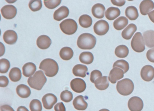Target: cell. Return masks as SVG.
<instances>
[{"label":"cell","instance_id":"d590c367","mask_svg":"<svg viewBox=\"0 0 154 111\" xmlns=\"http://www.w3.org/2000/svg\"><path fill=\"white\" fill-rule=\"evenodd\" d=\"M29 7L32 11L35 12L38 11L42 8V1L40 0L30 1L29 4Z\"/></svg>","mask_w":154,"mask_h":111},{"label":"cell","instance_id":"44dd1931","mask_svg":"<svg viewBox=\"0 0 154 111\" xmlns=\"http://www.w3.org/2000/svg\"><path fill=\"white\" fill-rule=\"evenodd\" d=\"M143 38L145 45L149 48L154 47V31L148 30L143 33Z\"/></svg>","mask_w":154,"mask_h":111},{"label":"cell","instance_id":"b9f144b4","mask_svg":"<svg viewBox=\"0 0 154 111\" xmlns=\"http://www.w3.org/2000/svg\"><path fill=\"white\" fill-rule=\"evenodd\" d=\"M146 57L148 60L150 62L154 63V48H152L147 51Z\"/></svg>","mask_w":154,"mask_h":111},{"label":"cell","instance_id":"cb8c5ba5","mask_svg":"<svg viewBox=\"0 0 154 111\" xmlns=\"http://www.w3.org/2000/svg\"><path fill=\"white\" fill-rule=\"evenodd\" d=\"M16 91L19 96L22 98H27L31 95L30 88L24 84H20L18 86Z\"/></svg>","mask_w":154,"mask_h":111},{"label":"cell","instance_id":"f546056e","mask_svg":"<svg viewBox=\"0 0 154 111\" xmlns=\"http://www.w3.org/2000/svg\"><path fill=\"white\" fill-rule=\"evenodd\" d=\"M61 59L64 60H69L73 56L74 52L72 48L64 47L62 48L59 53Z\"/></svg>","mask_w":154,"mask_h":111},{"label":"cell","instance_id":"484cf974","mask_svg":"<svg viewBox=\"0 0 154 111\" xmlns=\"http://www.w3.org/2000/svg\"><path fill=\"white\" fill-rule=\"evenodd\" d=\"M121 11L119 9L114 7L109 8L105 12V17L109 20H113L116 19L120 15Z\"/></svg>","mask_w":154,"mask_h":111},{"label":"cell","instance_id":"30bf717a","mask_svg":"<svg viewBox=\"0 0 154 111\" xmlns=\"http://www.w3.org/2000/svg\"><path fill=\"white\" fill-rule=\"evenodd\" d=\"M42 100L44 107L45 109L50 110L57 102V98L54 94L48 93L43 96Z\"/></svg>","mask_w":154,"mask_h":111},{"label":"cell","instance_id":"277c9868","mask_svg":"<svg viewBox=\"0 0 154 111\" xmlns=\"http://www.w3.org/2000/svg\"><path fill=\"white\" fill-rule=\"evenodd\" d=\"M116 88L117 91L120 95L123 96L129 95L134 90V83L129 79H124L118 81Z\"/></svg>","mask_w":154,"mask_h":111},{"label":"cell","instance_id":"5b68a950","mask_svg":"<svg viewBox=\"0 0 154 111\" xmlns=\"http://www.w3.org/2000/svg\"><path fill=\"white\" fill-rule=\"evenodd\" d=\"M60 28L64 34L71 35L76 32L78 25L77 23L74 19H68L60 23Z\"/></svg>","mask_w":154,"mask_h":111},{"label":"cell","instance_id":"c3c4849f","mask_svg":"<svg viewBox=\"0 0 154 111\" xmlns=\"http://www.w3.org/2000/svg\"><path fill=\"white\" fill-rule=\"evenodd\" d=\"M99 111H110L109 110H108V109H101V110H100Z\"/></svg>","mask_w":154,"mask_h":111},{"label":"cell","instance_id":"52a82bcc","mask_svg":"<svg viewBox=\"0 0 154 111\" xmlns=\"http://www.w3.org/2000/svg\"><path fill=\"white\" fill-rule=\"evenodd\" d=\"M109 29V23L104 20L97 21L94 26V30L95 34L99 36L106 34Z\"/></svg>","mask_w":154,"mask_h":111},{"label":"cell","instance_id":"f35d334b","mask_svg":"<svg viewBox=\"0 0 154 111\" xmlns=\"http://www.w3.org/2000/svg\"><path fill=\"white\" fill-rule=\"evenodd\" d=\"M61 0H47L44 1L45 6L49 9H54L61 4Z\"/></svg>","mask_w":154,"mask_h":111},{"label":"cell","instance_id":"83f0119b","mask_svg":"<svg viewBox=\"0 0 154 111\" xmlns=\"http://www.w3.org/2000/svg\"><path fill=\"white\" fill-rule=\"evenodd\" d=\"M94 57L91 52H83L80 54L79 60L82 63L85 64H90L92 63Z\"/></svg>","mask_w":154,"mask_h":111},{"label":"cell","instance_id":"ab89813d","mask_svg":"<svg viewBox=\"0 0 154 111\" xmlns=\"http://www.w3.org/2000/svg\"><path fill=\"white\" fill-rule=\"evenodd\" d=\"M102 77V73L98 70H94L91 73L90 80L92 83H94L95 80L99 77Z\"/></svg>","mask_w":154,"mask_h":111},{"label":"cell","instance_id":"ffe728a7","mask_svg":"<svg viewBox=\"0 0 154 111\" xmlns=\"http://www.w3.org/2000/svg\"><path fill=\"white\" fill-rule=\"evenodd\" d=\"M137 30V27L133 24L129 25L122 33V36L125 40H130Z\"/></svg>","mask_w":154,"mask_h":111},{"label":"cell","instance_id":"d6a6232c","mask_svg":"<svg viewBox=\"0 0 154 111\" xmlns=\"http://www.w3.org/2000/svg\"><path fill=\"white\" fill-rule=\"evenodd\" d=\"M79 24L82 27L88 28L92 25V19L89 15H83L79 19Z\"/></svg>","mask_w":154,"mask_h":111},{"label":"cell","instance_id":"f1b7e54d","mask_svg":"<svg viewBox=\"0 0 154 111\" xmlns=\"http://www.w3.org/2000/svg\"><path fill=\"white\" fill-rule=\"evenodd\" d=\"M125 15L131 20H136L139 16L137 9L134 6L128 7L125 10Z\"/></svg>","mask_w":154,"mask_h":111},{"label":"cell","instance_id":"4316f807","mask_svg":"<svg viewBox=\"0 0 154 111\" xmlns=\"http://www.w3.org/2000/svg\"><path fill=\"white\" fill-rule=\"evenodd\" d=\"M128 24V20L127 18L121 16L113 22V27L116 30H121L125 28Z\"/></svg>","mask_w":154,"mask_h":111},{"label":"cell","instance_id":"5bb4252c","mask_svg":"<svg viewBox=\"0 0 154 111\" xmlns=\"http://www.w3.org/2000/svg\"><path fill=\"white\" fill-rule=\"evenodd\" d=\"M139 7L141 15L146 16L150 13L152 10L154 9V2L150 0L143 1L140 3Z\"/></svg>","mask_w":154,"mask_h":111},{"label":"cell","instance_id":"836d02e7","mask_svg":"<svg viewBox=\"0 0 154 111\" xmlns=\"http://www.w3.org/2000/svg\"><path fill=\"white\" fill-rule=\"evenodd\" d=\"M112 67H113V68H120L123 71L124 73L128 72V71L129 69V65L128 63L123 60H118L116 61L113 63Z\"/></svg>","mask_w":154,"mask_h":111},{"label":"cell","instance_id":"ba28073f","mask_svg":"<svg viewBox=\"0 0 154 111\" xmlns=\"http://www.w3.org/2000/svg\"><path fill=\"white\" fill-rule=\"evenodd\" d=\"M144 106L142 99L137 96L131 98L128 102V107L131 111H141Z\"/></svg>","mask_w":154,"mask_h":111},{"label":"cell","instance_id":"7402d4cb","mask_svg":"<svg viewBox=\"0 0 154 111\" xmlns=\"http://www.w3.org/2000/svg\"><path fill=\"white\" fill-rule=\"evenodd\" d=\"M23 74L26 77H30L34 75L36 71L35 64L33 63H27L24 64L22 68Z\"/></svg>","mask_w":154,"mask_h":111},{"label":"cell","instance_id":"6da1fadb","mask_svg":"<svg viewBox=\"0 0 154 111\" xmlns=\"http://www.w3.org/2000/svg\"><path fill=\"white\" fill-rule=\"evenodd\" d=\"M39 69L45 72L47 77H54L58 73L59 67L57 63L51 59H46L43 60L39 65Z\"/></svg>","mask_w":154,"mask_h":111},{"label":"cell","instance_id":"7a4b0ae2","mask_svg":"<svg viewBox=\"0 0 154 111\" xmlns=\"http://www.w3.org/2000/svg\"><path fill=\"white\" fill-rule=\"evenodd\" d=\"M96 43V37L89 33L82 34L77 39L78 47L83 50H91L94 48Z\"/></svg>","mask_w":154,"mask_h":111},{"label":"cell","instance_id":"9c48e42d","mask_svg":"<svg viewBox=\"0 0 154 111\" xmlns=\"http://www.w3.org/2000/svg\"><path fill=\"white\" fill-rule=\"evenodd\" d=\"M70 85L72 89L76 93H82L86 89V84L85 81L79 78L73 79L71 81Z\"/></svg>","mask_w":154,"mask_h":111},{"label":"cell","instance_id":"8d00e7d4","mask_svg":"<svg viewBox=\"0 0 154 111\" xmlns=\"http://www.w3.org/2000/svg\"><path fill=\"white\" fill-rule=\"evenodd\" d=\"M29 108L31 111H42V104L38 99H33L30 102Z\"/></svg>","mask_w":154,"mask_h":111},{"label":"cell","instance_id":"60d3db41","mask_svg":"<svg viewBox=\"0 0 154 111\" xmlns=\"http://www.w3.org/2000/svg\"><path fill=\"white\" fill-rule=\"evenodd\" d=\"M9 80L6 76H1L0 77V86L6 87L8 85Z\"/></svg>","mask_w":154,"mask_h":111},{"label":"cell","instance_id":"1f68e13d","mask_svg":"<svg viewBox=\"0 0 154 111\" xmlns=\"http://www.w3.org/2000/svg\"><path fill=\"white\" fill-rule=\"evenodd\" d=\"M128 48L126 45H119L115 49V55L119 58H126L128 55Z\"/></svg>","mask_w":154,"mask_h":111},{"label":"cell","instance_id":"9a60e30c","mask_svg":"<svg viewBox=\"0 0 154 111\" xmlns=\"http://www.w3.org/2000/svg\"><path fill=\"white\" fill-rule=\"evenodd\" d=\"M69 14V9L65 6H62L55 11L54 18L57 21H60L67 17Z\"/></svg>","mask_w":154,"mask_h":111},{"label":"cell","instance_id":"4dcf8cb0","mask_svg":"<svg viewBox=\"0 0 154 111\" xmlns=\"http://www.w3.org/2000/svg\"><path fill=\"white\" fill-rule=\"evenodd\" d=\"M11 80L13 82H17L21 79L22 73L20 69L17 67L12 68L9 74Z\"/></svg>","mask_w":154,"mask_h":111},{"label":"cell","instance_id":"8992f818","mask_svg":"<svg viewBox=\"0 0 154 111\" xmlns=\"http://www.w3.org/2000/svg\"><path fill=\"white\" fill-rule=\"evenodd\" d=\"M131 46L136 52L141 53L145 51V42L141 33L137 32L134 35L131 41Z\"/></svg>","mask_w":154,"mask_h":111},{"label":"cell","instance_id":"d4e9b609","mask_svg":"<svg viewBox=\"0 0 154 111\" xmlns=\"http://www.w3.org/2000/svg\"><path fill=\"white\" fill-rule=\"evenodd\" d=\"M94 83L96 88L100 90H105L109 87V85L107 76L99 77L95 80Z\"/></svg>","mask_w":154,"mask_h":111},{"label":"cell","instance_id":"7dc6e473","mask_svg":"<svg viewBox=\"0 0 154 111\" xmlns=\"http://www.w3.org/2000/svg\"><path fill=\"white\" fill-rule=\"evenodd\" d=\"M17 111H29L28 109L24 106H20L17 108Z\"/></svg>","mask_w":154,"mask_h":111},{"label":"cell","instance_id":"e575fe53","mask_svg":"<svg viewBox=\"0 0 154 111\" xmlns=\"http://www.w3.org/2000/svg\"><path fill=\"white\" fill-rule=\"evenodd\" d=\"M11 64L9 61L6 59L0 60V72L1 73H6L8 71Z\"/></svg>","mask_w":154,"mask_h":111},{"label":"cell","instance_id":"ee69618b","mask_svg":"<svg viewBox=\"0 0 154 111\" xmlns=\"http://www.w3.org/2000/svg\"><path fill=\"white\" fill-rule=\"evenodd\" d=\"M111 1L113 5L118 6V7H122V6H124L126 3V1L124 0H122V1H121V0H120V1L112 0Z\"/></svg>","mask_w":154,"mask_h":111},{"label":"cell","instance_id":"4fadbf2b","mask_svg":"<svg viewBox=\"0 0 154 111\" xmlns=\"http://www.w3.org/2000/svg\"><path fill=\"white\" fill-rule=\"evenodd\" d=\"M124 72L119 68H114L111 70L109 76V80L111 83L115 84L118 80L124 77Z\"/></svg>","mask_w":154,"mask_h":111},{"label":"cell","instance_id":"ac0fdd59","mask_svg":"<svg viewBox=\"0 0 154 111\" xmlns=\"http://www.w3.org/2000/svg\"><path fill=\"white\" fill-rule=\"evenodd\" d=\"M73 105L75 109L79 111L85 110L88 107V104L82 95L78 96L75 98L73 101Z\"/></svg>","mask_w":154,"mask_h":111},{"label":"cell","instance_id":"74e56055","mask_svg":"<svg viewBox=\"0 0 154 111\" xmlns=\"http://www.w3.org/2000/svg\"><path fill=\"white\" fill-rule=\"evenodd\" d=\"M73 96L72 93L68 90L63 91L60 95L61 100L66 103H69L72 100Z\"/></svg>","mask_w":154,"mask_h":111},{"label":"cell","instance_id":"bcb514c9","mask_svg":"<svg viewBox=\"0 0 154 111\" xmlns=\"http://www.w3.org/2000/svg\"><path fill=\"white\" fill-rule=\"evenodd\" d=\"M148 16L150 20L154 23V10L149 13Z\"/></svg>","mask_w":154,"mask_h":111},{"label":"cell","instance_id":"3957f363","mask_svg":"<svg viewBox=\"0 0 154 111\" xmlns=\"http://www.w3.org/2000/svg\"><path fill=\"white\" fill-rule=\"evenodd\" d=\"M47 78L42 71H38L33 77H30L28 79V83L32 88L40 90L46 83Z\"/></svg>","mask_w":154,"mask_h":111},{"label":"cell","instance_id":"8fae6325","mask_svg":"<svg viewBox=\"0 0 154 111\" xmlns=\"http://www.w3.org/2000/svg\"><path fill=\"white\" fill-rule=\"evenodd\" d=\"M140 76L145 81H151L154 78V67L149 65L144 66L140 71Z\"/></svg>","mask_w":154,"mask_h":111},{"label":"cell","instance_id":"e0dca14e","mask_svg":"<svg viewBox=\"0 0 154 111\" xmlns=\"http://www.w3.org/2000/svg\"><path fill=\"white\" fill-rule=\"evenodd\" d=\"M52 44V41L49 37L47 35H41L37 40L38 47L42 50H46L50 47Z\"/></svg>","mask_w":154,"mask_h":111},{"label":"cell","instance_id":"603a6c76","mask_svg":"<svg viewBox=\"0 0 154 111\" xmlns=\"http://www.w3.org/2000/svg\"><path fill=\"white\" fill-rule=\"evenodd\" d=\"M88 72V68L85 65L78 64L75 65L73 68L72 72L76 77H85Z\"/></svg>","mask_w":154,"mask_h":111},{"label":"cell","instance_id":"7c38bea8","mask_svg":"<svg viewBox=\"0 0 154 111\" xmlns=\"http://www.w3.org/2000/svg\"><path fill=\"white\" fill-rule=\"evenodd\" d=\"M1 13L4 18L11 19L17 15V9L13 5H6L2 8Z\"/></svg>","mask_w":154,"mask_h":111},{"label":"cell","instance_id":"7bdbcfd3","mask_svg":"<svg viewBox=\"0 0 154 111\" xmlns=\"http://www.w3.org/2000/svg\"><path fill=\"white\" fill-rule=\"evenodd\" d=\"M55 111H66V107L63 102L57 103L54 106Z\"/></svg>","mask_w":154,"mask_h":111},{"label":"cell","instance_id":"f6af8a7d","mask_svg":"<svg viewBox=\"0 0 154 111\" xmlns=\"http://www.w3.org/2000/svg\"><path fill=\"white\" fill-rule=\"evenodd\" d=\"M1 111H15L13 108L8 104L3 105L1 107Z\"/></svg>","mask_w":154,"mask_h":111},{"label":"cell","instance_id":"d6986e66","mask_svg":"<svg viewBox=\"0 0 154 111\" xmlns=\"http://www.w3.org/2000/svg\"><path fill=\"white\" fill-rule=\"evenodd\" d=\"M91 11L94 17L100 19L104 17L105 8L103 4L97 3L92 7Z\"/></svg>","mask_w":154,"mask_h":111},{"label":"cell","instance_id":"2e32d148","mask_svg":"<svg viewBox=\"0 0 154 111\" xmlns=\"http://www.w3.org/2000/svg\"><path fill=\"white\" fill-rule=\"evenodd\" d=\"M4 42L8 45H13L17 42L18 36L15 31L12 30L6 31L3 34Z\"/></svg>","mask_w":154,"mask_h":111}]
</instances>
